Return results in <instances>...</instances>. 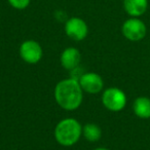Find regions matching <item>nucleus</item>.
I'll list each match as a JSON object with an SVG mask.
<instances>
[{"mask_svg": "<svg viewBox=\"0 0 150 150\" xmlns=\"http://www.w3.org/2000/svg\"><path fill=\"white\" fill-rule=\"evenodd\" d=\"M82 136L88 142H98L102 137V129L96 123H86L82 127Z\"/></svg>", "mask_w": 150, "mask_h": 150, "instance_id": "11", "label": "nucleus"}, {"mask_svg": "<svg viewBox=\"0 0 150 150\" xmlns=\"http://www.w3.org/2000/svg\"><path fill=\"white\" fill-rule=\"evenodd\" d=\"M57 104L67 111L76 110L83 100V91L76 78H67L57 83L54 91Z\"/></svg>", "mask_w": 150, "mask_h": 150, "instance_id": "1", "label": "nucleus"}, {"mask_svg": "<svg viewBox=\"0 0 150 150\" xmlns=\"http://www.w3.org/2000/svg\"><path fill=\"white\" fill-rule=\"evenodd\" d=\"M61 65L64 69L74 71L77 69L81 62V54L76 47H67L62 52L60 57Z\"/></svg>", "mask_w": 150, "mask_h": 150, "instance_id": "8", "label": "nucleus"}, {"mask_svg": "<svg viewBox=\"0 0 150 150\" xmlns=\"http://www.w3.org/2000/svg\"><path fill=\"white\" fill-rule=\"evenodd\" d=\"M56 141L64 147H70L79 141L82 136V127L77 119L68 117L57 123L54 131Z\"/></svg>", "mask_w": 150, "mask_h": 150, "instance_id": "2", "label": "nucleus"}, {"mask_svg": "<svg viewBox=\"0 0 150 150\" xmlns=\"http://www.w3.org/2000/svg\"><path fill=\"white\" fill-rule=\"evenodd\" d=\"M102 104L111 112H119L127 105V96L125 92L118 88H108L102 94Z\"/></svg>", "mask_w": 150, "mask_h": 150, "instance_id": "3", "label": "nucleus"}, {"mask_svg": "<svg viewBox=\"0 0 150 150\" xmlns=\"http://www.w3.org/2000/svg\"><path fill=\"white\" fill-rule=\"evenodd\" d=\"M133 111L141 119L150 118V99L148 97H138L133 103Z\"/></svg>", "mask_w": 150, "mask_h": 150, "instance_id": "10", "label": "nucleus"}, {"mask_svg": "<svg viewBox=\"0 0 150 150\" xmlns=\"http://www.w3.org/2000/svg\"><path fill=\"white\" fill-rule=\"evenodd\" d=\"M19 54L21 59L25 63L30 65H35L41 61L43 50H42L39 42H37L36 40L28 39L21 43L19 48Z\"/></svg>", "mask_w": 150, "mask_h": 150, "instance_id": "5", "label": "nucleus"}, {"mask_svg": "<svg viewBox=\"0 0 150 150\" xmlns=\"http://www.w3.org/2000/svg\"><path fill=\"white\" fill-rule=\"evenodd\" d=\"M13 8L18 9V11H23L26 9L31 3V0H7Z\"/></svg>", "mask_w": 150, "mask_h": 150, "instance_id": "12", "label": "nucleus"}, {"mask_svg": "<svg viewBox=\"0 0 150 150\" xmlns=\"http://www.w3.org/2000/svg\"><path fill=\"white\" fill-rule=\"evenodd\" d=\"M125 11L132 18H140L148 8V0H123Z\"/></svg>", "mask_w": 150, "mask_h": 150, "instance_id": "9", "label": "nucleus"}, {"mask_svg": "<svg viewBox=\"0 0 150 150\" xmlns=\"http://www.w3.org/2000/svg\"><path fill=\"white\" fill-rule=\"evenodd\" d=\"M93 150H109L108 148H105V147H98V148H95Z\"/></svg>", "mask_w": 150, "mask_h": 150, "instance_id": "13", "label": "nucleus"}, {"mask_svg": "<svg viewBox=\"0 0 150 150\" xmlns=\"http://www.w3.org/2000/svg\"><path fill=\"white\" fill-rule=\"evenodd\" d=\"M65 33L74 41H82L88 34V26L84 20L78 17H72L65 23Z\"/></svg>", "mask_w": 150, "mask_h": 150, "instance_id": "6", "label": "nucleus"}, {"mask_svg": "<svg viewBox=\"0 0 150 150\" xmlns=\"http://www.w3.org/2000/svg\"><path fill=\"white\" fill-rule=\"evenodd\" d=\"M80 86L84 93L96 95L102 92L104 88V81L100 74L95 72H86L77 78Z\"/></svg>", "mask_w": 150, "mask_h": 150, "instance_id": "7", "label": "nucleus"}, {"mask_svg": "<svg viewBox=\"0 0 150 150\" xmlns=\"http://www.w3.org/2000/svg\"><path fill=\"white\" fill-rule=\"evenodd\" d=\"M121 33L129 41H140L146 36L147 28L139 18H129L123 22L121 26Z\"/></svg>", "mask_w": 150, "mask_h": 150, "instance_id": "4", "label": "nucleus"}]
</instances>
